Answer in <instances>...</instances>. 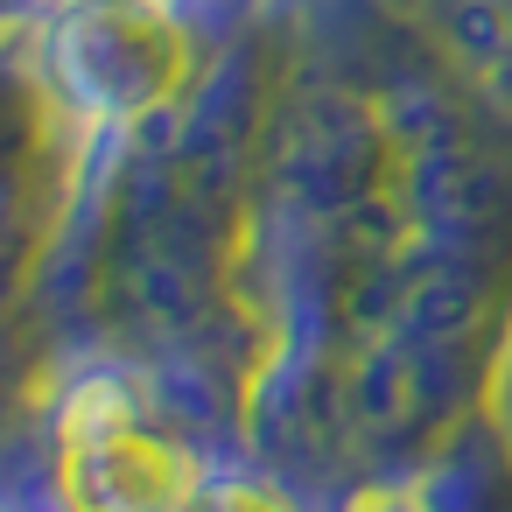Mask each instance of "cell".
<instances>
[{"mask_svg":"<svg viewBox=\"0 0 512 512\" xmlns=\"http://www.w3.org/2000/svg\"><path fill=\"white\" fill-rule=\"evenodd\" d=\"M197 470L176 442L148 435L120 386H85L64 414V491L78 512H183Z\"/></svg>","mask_w":512,"mask_h":512,"instance_id":"cell-1","label":"cell"}]
</instances>
